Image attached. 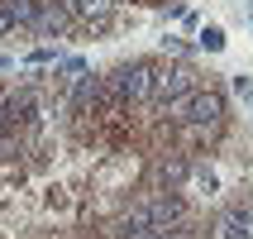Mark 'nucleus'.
I'll return each instance as SVG.
<instances>
[{
    "instance_id": "1",
    "label": "nucleus",
    "mask_w": 253,
    "mask_h": 239,
    "mask_svg": "<svg viewBox=\"0 0 253 239\" xmlns=\"http://www.w3.org/2000/svg\"><path fill=\"white\" fill-rule=\"evenodd\" d=\"M172 120H182V125H201V129H220L225 120V96L220 91H186V96L172 100Z\"/></svg>"
},
{
    "instance_id": "2",
    "label": "nucleus",
    "mask_w": 253,
    "mask_h": 239,
    "mask_svg": "<svg viewBox=\"0 0 253 239\" xmlns=\"http://www.w3.org/2000/svg\"><path fill=\"white\" fill-rule=\"evenodd\" d=\"M153 72H158L153 62H129V67H120L110 77V91L120 100H148L153 96Z\"/></svg>"
},
{
    "instance_id": "3",
    "label": "nucleus",
    "mask_w": 253,
    "mask_h": 239,
    "mask_svg": "<svg viewBox=\"0 0 253 239\" xmlns=\"http://www.w3.org/2000/svg\"><path fill=\"white\" fill-rule=\"evenodd\" d=\"M148 206V215H153V225L158 230H177L182 225V215H186V201H182V191H172V187H163L153 201H143Z\"/></svg>"
},
{
    "instance_id": "4",
    "label": "nucleus",
    "mask_w": 253,
    "mask_h": 239,
    "mask_svg": "<svg viewBox=\"0 0 253 239\" xmlns=\"http://www.w3.org/2000/svg\"><path fill=\"white\" fill-rule=\"evenodd\" d=\"M186 91H196V72L186 67V62H177V67H158V72H153V96L177 100V96H186Z\"/></svg>"
},
{
    "instance_id": "5",
    "label": "nucleus",
    "mask_w": 253,
    "mask_h": 239,
    "mask_svg": "<svg viewBox=\"0 0 253 239\" xmlns=\"http://www.w3.org/2000/svg\"><path fill=\"white\" fill-rule=\"evenodd\" d=\"M177 191H186V196H215V191H220V177H215L211 163H191V168H186V182L177 187Z\"/></svg>"
},
{
    "instance_id": "6",
    "label": "nucleus",
    "mask_w": 253,
    "mask_h": 239,
    "mask_svg": "<svg viewBox=\"0 0 253 239\" xmlns=\"http://www.w3.org/2000/svg\"><path fill=\"white\" fill-rule=\"evenodd\" d=\"M186 168H191V158H177V153H168L163 163H158V177H163V187H172V191H177V187L186 182Z\"/></svg>"
},
{
    "instance_id": "7",
    "label": "nucleus",
    "mask_w": 253,
    "mask_h": 239,
    "mask_svg": "<svg viewBox=\"0 0 253 239\" xmlns=\"http://www.w3.org/2000/svg\"><path fill=\"white\" fill-rule=\"evenodd\" d=\"M34 29H39V34H62V29H67V10L43 0V5H39V19H34Z\"/></svg>"
},
{
    "instance_id": "8",
    "label": "nucleus",
    "mask_w": 253,
    "mask_h": 239,
    "mask_svg": "<svg viewBox=\"0 0 253 239\" xmlns=\"http://www.w3.org/2000/svg\"><path fill=\"white\" fill-rule=\"evenodd\" d=\"M72 10L86 14V19H96V29L110 24V10H115V0H72Z\"/></svg>"
},
{
    "instance_id": "9",
    "label": "nucleus",
    "mask_w": 253,
    "mask_h": 239,
    "mask_svg": "<svg viewBox=\"0 0 253 239\" xmlns=\"http://www.w3.org/2000/svg\"><path fill=\"white\" fill-rule=\"evenodd\" d=\"M220 239H249V220H244L239 211L225 215V220H220Z\"/></svg>"
},
{
    "instance_id": "10",
    "label": "nucleus",
    "mask_w": 253,
    "mask_h": 239,
    "mask_svg": "<svg viewBox=\"0 0 253 239\" xmlns=\"http://www.w3.org/2000/svg\"><path fill=\"white\" fill-rule=\"evenodd\" d=\"M196 39H201V48H206V53H225V29H220V24H206Z\"/></svg>"
},
{
    "instance_id": "11",
    "label": "nucleus",
    "mask_w": 253,
    "mask_h": 239,
    "mask_svg": "<svg viewBox=\"0 0 253 239\" xmlns=\"http://www.w3.org/2000/svg\"><path fill=\"white\" fill-rule=\"evenodd\" d=\"M163 48H168V53H177V57H186V53H191V48H186L182 39H172V34H168V39H163Z\"/></svg>"
},
{
    "instance_id": "12",
    "label": "nucleus",
    "mask_w": 253,
    "mask_h": 239,
    "mask_svg": "<svg viewBox=\"0 0 253 239\" xmlns=\"http://www.w3.org/2000/svg\"><path fill=\"white\" fill-rule=\"evenodd\" d=\"M234 91H239V96H244V100H249V96H253V82H249V77H244V72H239V77H234Z\"/></svg>"
},
{
    "instance_id": "13",
    "label": "nucleus",
    "mask_w": 253,
    "mask_h": 239,
    "mask_svg": "<svg viewBox=\"0 0 253 239\" xmlns=\"http://www.w3.org/2000/svg\"><path fill=\"white\" fill-rule=\"evenodd\" d=\"M62 72H67V77H77V72H86V62H82V57H67V62H62Z\"/></svg>"
},
{
    "instance_id": "14",
    "label": "nucleus",
    "mask_w": 253,
    "mask_h": 239,
    "mask_svg": "<svg viewBox=\"0 0 253 239\" xmlns=\"http://www.w3.org/2000/svg\"><path fill=\"white\" fill-rule=\"evenodd\" d=\"M10 129H14V125H10V110H5V100H0V139H5Z\"/></svg>"
},
{
    "instance_id": "15",
    "label": "nucleus",
    "mask_w": 253,
    "mask_h": 239,
    "mask_svg": "<svg viewBox=\"0 0 253 239\" xmlns=\"http://www.w3.org/2000/svg\"><path fill=\"white\" fill-rule=\"evenodd\" d=\"M14 29V10H0V34H10Z\"/></svg>"
}]
</instances>
